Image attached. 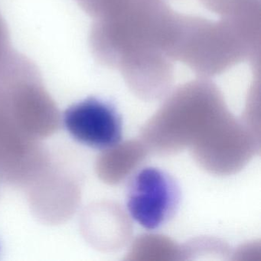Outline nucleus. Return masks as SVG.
I'll return each instance as SVG.
<instances>
[{
	"label": "nucleus",
	"instance_id": "nucleus-2",
	"mask_svg": "<svg viewBox=\"0 0 261 261\" xmlns=\"http://www.w3.org/2000/svg\"><path fill=\"white\" fill-rule=\"evenodd\" d=\"M62 123L77 143L97 150L116 147L123 140V119L112 102L88 97L70 106Z\"/></svg>",
	"mask_w": 261,
	"mask_h": 261
},
{
	"label": "nucleus",
	"instance_id": "nucleus-1",
	"mask_svg": "<svg viewBox=\"0 0 261 261\" xmlns=\"http://www.w3.org/2000/svg\"><path fill=\"white\" fill-rule=\"evenodd\" d=\"M181 192L169 172L152 166L137 171L126 187V205L131 218L149 230L167 224L179 208Z\"/></svg>",
	"mask_w": 261,
	"mask_h": 261
}]
</instances>
